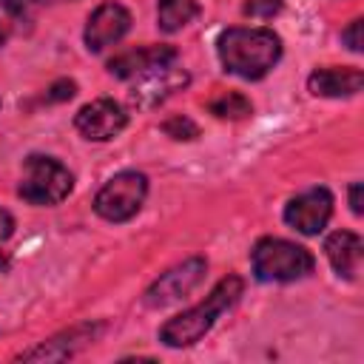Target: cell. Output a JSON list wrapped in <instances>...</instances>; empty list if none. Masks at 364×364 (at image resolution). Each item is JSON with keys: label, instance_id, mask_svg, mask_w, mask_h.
I'll list each match as a JSON object with an SVG mask.
<instances>
[{"label": "cell", "instance_id": "obj_8", "mask_svg": "<svg viewBox=\"0 0 364 364\" xmlns=\"http://www.w3.org/2000/svg\"><path fill=\"white\" fill-rule=\"evenodd\" d=\"M333 216V193L327 188H310L284 205V222L304 236H318Z\"/></svg>", "mask_w": 364, "mask_h": 364}, {"label": "cell", "instance_id": "obj_14", "mask_svg": "<svg viewBox=\"0 0 364 364\" xmlns=\"http://www.w3.org/2000/svg\"><path fill=\"white\" fill-rule=\"evenodd\" d=\"M361 253H364V242L353 230H336L324 239V256L330 259L333 270L341 279H355L358 276Z\"/></svg>", "mask_w": 364, "mask_h": 364}, {"label": "cell", "instance_id": "obj_22", "mask_svg": "<svg viewBox=\"0 0 364 364\" xmlns=\"http://www.w3.org/2000/svg\"><path fill=\"white\" fill-rule=\"evenodd\" d=\"M11 233H14V216H11L9 210H3V208H0V245H3Z\"/></svg>", "mask_w": 364, "mask_h": 364}, {"label": "cell", "instance_id": "obj_10", "mask_svg": "<svg viewBox=\"0 0 364 364\" xmlns=\"http://www.w3.org/2000/svg\"><path fill=\"white\" fill-rule=\"evenodd\" d=\"M131 28V11L114 0L94 9V14L85 23V46L88 51H102L114 43H119Z\"/></svg>", "mask_w": 364, "mask_h": 364}, {"label": "cell", "instance_id": "obj_3", "mask_svg": "<svg viewBox=\"0 0 364 364\" xmlns=\"http://www.w3.org/2000/svg\"><path fill=\"white\" fill-rule=\"evenodd\" d=\"M250 264L253 276L259 282H296L313 273L316 259L307 247L279 239V236H264L253 245L250 250Z\"/></svg>", "mask_w": 364, "mask_h": 364}, {"label": "cell", "instance_id": "obj_19", "mask_svg": "<svg viewBox=\"0 0 364 364\" xmlns=\"http://www.w3.org/2000/svg\"><path fill=\"white\" fill-rule=\"evenodd\" d=\"M77 94V82L74 80H57L48 91H46V100L48 102H63V100H71Z\"/></svg>", "mask_w": 364, "mask_h": 364}, {"label": "cell", "instance_id": "obj_23", "mask_svg": "<svg viewBox=\"0 0 364 364\" xmlns=\"http://www.w3.org/2000/svg\"><path fill=\"white\" fill-rule=\"evenodd\" d=\"M361 191H364L361 182H353V185H350V210H353L355 216H361V210H364V208H361Z\"/></svg>", "mask_w": 364, "mask_h": 364}, {"label": "cell", "instance_id": "obj_18", "mask_svg": "<svg viewBox=\"0 0 364 364\" xmlns=\"http://www.w3.org/2000/svg\"><path fill=\"white\" fill-rule=\"evenodd\" d=\"M279 11H282V0H247L245 3V14H250V17L267 20V17L279 14Z\"/></svg>", "mask_w": 364, "mask_h": 364}, {"label": "cell", "instance_id": "obj_12", "mask_svg": "<svg viewBox=\"0 0 364 364\" xmlns=\"http://www.w3.org/2000/svg\"><path fill=\"white\" fill-rule=\"evenodd\" d=\"M176 48L173 46H136V48H128L122 54H117L114 60H108V71L119 80H134L136 74L154 68V65H162V63H171L176 60Z\"/></svg>", "mask_w": 364, "mask_h": 364}, {"label": "cell", "instance_id": "obj_7", "mask_svg": "<svg viewBox=\"0 0 364 364\" xmlns=\"http://www.w3.org/2000/svg\"><path fill=\"white\" fill-rule=\"evenodd\" d=\"M188 82H191L188 71L182 65H176V60H171V63H162V65H154V68L136 74V82L128 91V102L134 108L145 111V108H154L162 100H168L173 91L185 88Z\"/></svg>", "mask_w": 364, "mask_h": 364}, {"label": "cell", "instance_id": "obj_17", "mask_svg": "<svg viewBox=\"0 0 364 364\" xmlns=\"http://www.w3.org/2000/svg\"><path fill=\"white\" fill-rule=\"evenodd\" d=\"M162 131L168 136H173V139H196L199 136V125L193 119H188V117H171V119H165Z\"/></svg>", "mask_w": 364, "mask_h": 364}, {"label": "cell", "instance_id": "obj_13", "mask_svg": "<svg viewBox=\"0 0 364 364\" xmlns=\"http://www.w3.org/2000/svg\"><path fill=\"white\" fill-rule=\"evenodd\" d=\"M364 85V71L361 68H316L310 77H307V88L316 94V97H333V100H341V97H353L358 94Z\"/></svg>", "mask_w": 364, "mask_h": 364}, {"label": "cell", "instance_id": "obj_9", "mask_svg": "<svg viewBox=\"0 0 364 364\" xmlns=\"http://www.w3.org/2000/svg\"><path fill=\"white\" fill-rule=\"evenodd\" d=\"M125 125H128L125 108H122L117 100H108V97L82 105V108L77 111V117H74V128H77L85 139H94V142L114 139Z\"/></svg>", "mask_w": 364, "mask_h": 364}, {"label": "cell", "instance_id": "obj_1", "mask_svg": "<svg viewBox=\"0 0 364 364\" xmlns=\"http://www.w3.org/2000/svg\"><path fill=\"white\" fill-rule=\"evenodd\" d=\"M225 71L242 80H262L282 57V40L270 28H225L216 40Z\"/></svg>", "mask_w": 364, "mask_h": 364}, {"label": "cell", "instance_id": "obj_24", "mask_svg": "<svg viewBox=\"0 0 364 364\" xmlns=\"http://www.w3.org/2000/svg\"><path fill=\"white\" fill-rule=\"evenodd\" d=\"M9 34H11V26L0 20V46H6V40H9Z\"/></svg>", "mask_w": 364, "mask_h": 364}, {"label": "cell", "instance_id": "obj_21", "mask_svg": "<svg viewBox=\"0 0 364 364\" xmlns=\"http://www.w3.org/2000/svg\"><path fill=\"white\" fill-rule=\"evenodd\" d=\"M341 43L350 48V51H361V20H353L344 31H341Z\"/></svg>", "mask_w": 364, "mask_h": 364}, {"label": "cell", "instance_id": "obj_6", "mask_svg": "<svg viewBox=\"0 0 364 364\" xmlns=\"http://www.w3.org/2000/svg\"><path fill=\"white\" fill-rule=\"evenodd\" d=\"M208 273V262L202 256H191L179 264H173L171 270H165L142 296V301L148 307H168L179 299H185L191 290L199 287V282Z\"/></svg>", "mask_w": 364, "mask_h": 364}, {"label": "cell", "instance_id": "obj_4", "mask_svg": "<svg viewBox=\"0 0 364 364\" xmlns=\"http://www.w3.org/2000/svg\"><path fill=\"white\" fill-rule=\"evenodd\" d=\"M74 188V176L71 171L46 154H31L23 162V179L17 193L28 202V205H60Z\"/></svg>", "mask_w": 364, "mask_h": 364}, {"label": "cell", "instance_id": "obj_15", "mask_svg": "<svg viewBox=\"0 0 364 364\" xmlns=\"http://www.w3.org/2000/svg\"><path fill=\"white\" fill-rule=\"evenodd\" d=\"M196 17H199L196 0H159V6H156V26L165 34H173L185 26H191Z\"/></svg>", "mask_w": 364, "mask_h": 364}, {"label": "cell", "instance_id": "obj_11", "mask_svg": "<svg viewBox=\"0 0 364 364\" xmlns=\"http://www.w3.org/2000/svg\"><path fill=\"white\" fill-rule=\"evenodd\" d=\"M100 333H102V324H91V321H85V324H74L71 330L57 333L54 338H48V341H43V344H37L34 350H26L20 358H23V361L68 358V355H74L80 347H85L88 341H94Z\"/></svg>", "mask_w": 364, "mask_h": 364}, {"label": "cell", "instance_id": "obj_16", "mask_svg": "<svg viewBox=\"0 0 364 364\" xmlns=\"http://www.w3.org/2000/svg\"><path fill=\"white\" fill-rule=\"evenodd\" d=\"M208 108H210V114L219 117V119H245V117L253 111L250 100L242 97V94H236V91H225V94L213 97V100L208 102Z\"/></svg>", "mask_w": 364, "mask_h": 364}, {"label": "cell", "instance_id": "obj_2", "mask_svg": "<svg viewBox=\"0 0 364 364\" xmlns=\"http://www.w3.org/2000/svg\"><path fill=\"white\" fill-rule=\"evenodd\" d=\"M242 290H245V282H242L239 276H225V279H219L216 287L205 296V301H199V304L191 307V310H182L179 316L168 318V321L159 327V341H162L165 347H173V350L196 344V341L216 324V318L239 301Z\"/></svg>", "mask_w": 364, "mask_h": 364}, {"label": "cell", "instance_id": "obj_5", "mask_svg": "<svg viewBox=\"0 0 364 364\" xmlns=\"http://www.w3.org/2000/svg\"><path fill=\"white\" fill-rule=\"evenodd\" d=\"M148 196V176L139 171L114 173L94 196V210L108 222H128L139 213Z\"/></svg>", "mask_w": 364, "mask_h": 364}, {"label": "cell", "instance_id": "obj_20", "mask_svg": "<svg viewBox=\"0 0 364 364\" xmlns=\"http://www.w3.org/2000/svg\"><path fill=\"white\" fill-rule=\"evenodd\" d=\"M37 6V0H0V14L6 17H23Z\"/></svg>", "mask_w": 364, "mask_h": 364}]
</instances>
